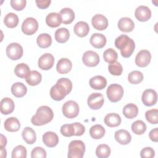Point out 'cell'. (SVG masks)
Returning a JSON list of instances; mask_svg holds the SVG:
<instances>
[{
	"instance_id": "obj_4",
	"label": "cell",
	"mask_w": 158,
	"mask_h": 158,
	"mask_svg": "<svg viewBox=\"0 0 158 158\" xmlns=\"http://www.w3.org/2000/svg\"><path fill=\"white\" fill-rule=\"evenodd\" d=\"M85 152V145L81 140H73L69 144V158H82Z\"/></svg>"
},
{
	"instance_id": "obj_39",
	"label": "cell",
	"mask_w": 158,
	"mask_h": 158,
	"mask_svg": "<svg viewBox=\"0 0 158 158\" xmlns=\"http://www.w3.org/2000/svg\"><path fill=\"white\" fill-rule=\"evenodd\" d=\"M110 149L106 144H99L96 149V154L99 158H106L110 154Z\"/></svg>"
},
{
	"instance_id": "obj_44",
	"label": "cell",
	"mask_w": 158,
	"mask_h": 158,
	"mask_svg": "<svg viewBox=\"0 0 158 158\" xmlns=\"http://www.w3.org/2000/svg\"><path fill=\"white\" fill-rule=\"evenodd\" d=\"M108 69L110 73L115 76L120 75L123 72L122 65L120 62L117 61L110 64L108 66Z\"/></svg>"
},
{
	"instance_id": "obj_51",
	"label": "cell",
	"mask_w": 158,
	"mask_h": 158,
	"mask_svg": "<svg viewBox=\"0 0 158 158\" xmlns=\"http://www.w3.org/2000/svg\"><path fill=\"white\" fill-rule=\"evenodd\" d=\"M7 144V139L6 136H4L2 134H1V146L0 148H5Z\"/></svg>"
},
{
	"instance_id": "obj_16",
	"label": "cell",
	"mask_w": 158,
	"mask_h": 158,
	"mask_svg": "<svg viewBox=\"0 0 158 158\" xmlns=\"http://www.w3.org/2000/svg\"><path fill=\"white\" fill-rule=\"evenodd\" d=\"M43 141L46 146L53 148L58 144L59 138L56 133L53 131H47L43 135Z\"/></svg>"
},
{
	"instance_id": "obj_52",
	"label": "cell",
	"mask_w": 158,
	"mask_h": 158,
	"mask_svg": "<svg viewBox=\"0 0 158 158\" xmlns=\"http://www.w3.org/2000/svg\"><path fill=\"white\" fill-rule=\"evenodd\" d=\"M1 157H6L7 156V152L4 148H1Z\"/></svg>"
},
{
	"instance_id": "obj_29",
	"label": "cell",
	"mask_w": 158,
	"mask_h": 158,
	"mask_svg": "<svg viewBox=\"0 0 158 158\" xmlns=\"http://www.w3.org/2000/svg\"><path fill=\"white\" fill-rule=\"evenodd\" d=\"M11 92L16 98H22L26 94L27 88L23 83L21 82H16L12 85Z\"/></svg>"
},
{
	"instance_id": "obj_2",
	"label": "cell",
	"mask_w": 158,
	"mask_h": 158,
	"mask_svg": "<svg viewBox=\"0 0 158 158\" xmlns=\"http://www.w3.org/2000/svg\"><path fill=\"white\" fill-rule=\"evenodd\" d=\"M115 47L120 49L122 57L128 58L130 57L134 52L135 43L131 38L127 35H121L115 40Z\"/></svg>"
},
{
	"instance_id": "obj_23",
	"label": "cell",
	"mask_w": 158,
	"mask_h": 158,
	"mask_svg": "<svg viewBox=\"0 0 158 158\" xmlns=\"http://www.w3.org/2000/svg\"><path fill=\"white\" fill-rule=\"evenodd\" d=\"M121 117L116 113H110L107 114L104 118V123L109 127H117L121 123Z\"/></svg>"
},
{
	"instance_id": "obj_32",
	"label": "cell",
	"mask_w": 158,
	"mask_h": 158,
	"mask_svg": "<svg viewBox=\"0 0 158 158\" xmlns=\"http://www.w3.org/2000/svg\"><path fill=\"white\" fill-rule=\"evenodd\" d=\"M105 128L99 124L92 126L89 129V135L91 137L95 139L102 138L105 135Z\"/></svg>"
},
{
	"instance_id": "obj_43",
	"label": "cell",
	"mask_w": 158,
	"mask_h": 158,
	"mask_svg": "<svg viewBox=\"0 0 158 158\" xmlns=\"http://www.w3.org/2000/svg\"><path fill=\"white\" fill-rule=\"evenodd\" d=\"M27 149L22 145H18L14 148L12 152V158H26Z\"/></svg>"
},
{
	"instance_id": "obj_3",
	"label": "cell",
	"mask_w": 158,
	"mask_h": 158,
	"mask_svg": "<svg viewBox=\"0 0 158 158\" xmlns=\"http://www.w3.org/2000/svg\"><path fill=\"white\" fill-rule=\"evenodd\" d=\"M54 117L52 110L47 106L40 107L31 118V122L33 125L41 126L50 122Z\"/></svg>"
},
{
	"instance_id": "obj_9",
	"label": "cell",
	"mask_w": 158,
	"mask_h": 158,
	"mask_svg": "<svg viewBox=\"0 0 158 158\" xmlns=\"http://www.w3.org/2000/svg\"><path fill=\"white\" fill-rule=\"evenodd\" d=\"M104 101V98L101 93H94L89 96L87 103L90 109L93 110H98L102 106Z\"/></svg>"
},
{
	"instance_id": "obj_19",
	"label": "cell",
	"mask_w": 158,
	"mask_h": 158,
	"mask_svg": "<svg viewBox=\"0 0 158 158\" xmlns=\"http://www.w3.org/2000/svg\"><path fill=\"white\" fill-rule=\"evenodd\" d=\"M89 42L93 47L100 49L103 48L106 45L107 40L104 35L101 33H95L91 35Z\"/></svg>"
},
{
	"instance_id": "obj_12",
	"label": "cell",
	"mask_w": 158,
	"mask_h": 158,
	"mask_svg": "<svg viewBox=\"0 0 158 158\" xmlns=\"http://www.w3.org/2000/svg\"><path fill=\"white\" fill-rule=\"evenodd\" d=\"M143 103L146 106H152L156 104L157 101V94L155 90L147 89L144 91L141 96Z\"/></svg>"
},
{
	"instance_id": "obj_47",
	"label": "cell",
	"mask_w": 158,
	"mask_h": 158,
	"mask_svg": "<svg viewBox=\"0 0 158 158\" xmlns=\"http://www.w3.org/2000/svg\"><path fill=\"white\" fill-rule=\"evenodd\" d=\"M140 156L142 158H152L155 156V151L151 147H146L141 149Z\"/></svg>"
},
{
	"instance_id": "obj_1",
	"label": "cell",
	"mask_w": 158,
	"mask_h": 158,
	"mask_svg": "<svg viewBox=\"0 0 158 158\" xmlns=\"http://www.w3.org/2000/svg\"><path fill=\"white\" fill-rule=\"evenodd\" d=\"M72 89V81L67 78H60L51 87L50 96L55 101H61L71 92Z\"/></svg>"
},
{
	"instance_id": "obj_11",
	"label": "cell",
	"mask_w": 158,
	"mask_h": 158,
	"mask_svg": "<svg viewBox=\"0 0 158 158\" xmlns=\"http://www.w3.org/2000/svg\"><path fill=\"white\" fill-rule=\"evenodd\" d=\"M151 59V54L148 50L143 49L138 52L135 57V64L140 67L148 65Z\"/></svg>"
},
{
	"instance_id": "obj_13",
	"label": "cell",
	"mask_w": 158,
	"mask_h": 158,
	"mask_svg": "<svg viewBox=\"0 0 158 158\" xmlns=\"http://www.w3.org/2000/svg\"><path fill=\"white\" fill-rule=\"evenodd\" d=\"M54 63V57L50 53L43 54L38 59V67L44 70L51 69Z\"/></svg>"
},
{
	"instance_id": "obj_38",
	"label": "cell",
	"mask_w": 158,
	"mask_h": 158,
	"mask_svg": "<svg viewBox=\"0 0 158 158\" xmlns=\"http://www.w3.org/2000/svg\"><path fill=\"white\" fill-rule=\"evenodd\" d=\"M144 78L143 74L138 70H133L128 75V81L133 85L140 83Z\"/></svg>"
},
{
	"instance_id": "obj_18",
	"label": "cell",
	"mask_w": 158,
	"mask_h": 158,
	"mask_svg": "<svg viewBox=\"0 0 158 158\" xmlns=\"http://www.w3.org/2000/svg\"><path fill=\"white\" fill-rule=\"evenodd\" d=\"M115 140L122 145H126L130 143L131 136L130 133L125 130H119L115 131L114 135Z\"/></svg>"
},
{
	"instance_id": "obj_21",
	"label": "cell",
	"mask_w": 158,
	"mask_h": 158,
	"mask_svg": "<svg viewBox=\"0 0 158 158\" xmlns=\"http://www.w3.org/2000/svg\"><path fill=\"white\" fill-rule=\"evenodd\" d=\"M1 112L4 115L11 114L15 108L13 100L9 98H4L1 101Z\"/></svg>"
},
{
	"instance_id": "obj_5",
	"label": "cell",
	"mask_w": 158,
	"mask_h": 158,
	"mask_svg": "<svg viewBox=\"0 0 158 158\" xmlns=\"http://www.w3.org/2000/svg\"><path fill=\"white\" fill-rule=\"evenodd\" d=\"M123 89L118 84L114 83L110 85L106 91L108 99L112 102H116L120 101L123 96Z\"/></svg>"
},
{
	"instance_id": "obj_49",
	"label": "cell",
	"mask_w": 158,
	"mask_h": 158,
	"mask_svg": "<svg viewBox=\"0 0 158 158\" xmlns=\"http://www.w3.org/2000/svg\"><path fill=\"white\" fill-rule=\"evenodd\" d=\"M51 0H36V4L40 9H46L51 4Z\"/></svg>"
},
{
	"instance_id": "obj_6",
	"label": "cell",
	"mask_w": 158,
	"mask_h": 158,
	"mask_svg": "<svg viewBox=\"0 0 158 158\" xmlns=\"http://www.w3.org/2000/svg\"><path fill=\"white\" fill-rule=\"evenodd\" d=\"M64 115L69 118H73L78 116L80 111L78 104L74 101L70 100L65 102L62 108Z\"/></svg>"
},
{
	"instance_id": "obj_25",
	"label": "cell",
	"mask_w": 158,
	"mask_h": 158,
	"mask_svg": "<svg viewBox=\"0 0 158 158\" xmlns=\"http://www.w3.org/2000/svg\"><path fill=\"white\" fill-rule=\"evenodd\" d=\"M59 14L62 19V23L64 24H69L72 23L75 19V13L73 10L69 7L62 9Z\"/></svg>"
},
{
	"instance_id": "obj_50",
	"label": "cell",
	"mask_w": 158,
	"mask_h": 158,
	"mask_svg": "<svg viewBox=\"0 0 158 158\" xmlns=\"http://www.w3.org/2000/svg\"><path fill=\"white\" fill-rule=\"evenodd\" d=\"M149 138L154 142H157L158 141V129L157 128H155L151 130L149 134Z\"/></svg>"
},
{
	"instance_id": "obj_31",
	"label": "cell",
	"mask_w": 158,
	"mask_h": 158,
	"mask_svg": "<svg viewBox=\"0 0 158 158\" xmlns=\"http://www.w3.org/2000/svg\"><path fill=\"white\" fill-rule=\"evenodd\" d=\"M22 136L23 140L28 144H33L36 140L35 131L29 127H27L23 130Z\"/></svg>"
},
{
	"instance_id": "obj_45",
	"label": "cell",
	"mask_w": 158,
	"mask_h": 158,
	"mask_svg": "<svg viewBox=\"0 0 158 158\" xmlns=\"http://www.w3.org/2000/svg\"><path fill=\"white\" fill-rule=\"evenodd\" d=\"M47 156L46 152L41 147H36L34 149H32L31 153V158H46Z\"/></svg>"
},
{
	"instance_id": "obj_8",
	"label": "cell",
	"mask_w": 158,
	"mask_h": 158,
	"mask_svg": "<svg viewBox=\"0 0 158 158\" xmlns=\"http://www.w3.org/2000/svg\"><path fill=\"white\" fill-rule=\"evenodd\" d=\"M23 48L17 43H12L6 48V54L11 60H18L23 56Z\"/></svg>"
},
{
	"instance_id": "obj_41",
	"label": "cell",
	"mask_w": 158,
	"mask_h": 158,
	"mask_svg": "<svg viewBox=\"0 0 158 158\" xmlns=\"http://www.w3.org/2000/svg\"><path fill=\"white\" fill-rule=\"evenodd\" d=\"M146 120L151 124H157L158 122V110L152 109L148 110L145 113Z\"/></svg>"
},
{
	"instance_id": "obj_37",
	"label": "cell",
	"mask_w": 158,
	"mask_h": 158,
	"mask_svg": "<svg viewBox=\"0 0 158 158\" xmlns=\"http://www.w3.org/2000/svg\"><path fill=\"white\" fill-rule=\"evenodd\" d=\"M131 130L136 135H142L146 130V125L142 120H136L132 123Z\"/></svg>"
},
{
	"instance_id": "obj_36",
	"label": "cell",
	"mask_w": 158,
	"mask_h": 158,
	"mask_svg": "<svg viewBox=\"0 0 158 158\" xmlns=\"http://www.w3.org/2000/svg\"><path fill=\"white\" fill-rule=\"evenodd\" d=\"M27 83L30 86H36L38 85L41 80L42 76L41 74L36 70H32L28 78L26 79Z\"/></svg>"
},
{
	"instance_id": "obj_28",
	"label": "cell",
	"mask_w": 158,
	"mask_h": 158,
	"mask_svg": "<svg viewBox=\"0 0 158 158\" xmlns=\"http://www.w3.org/2000/svg\"><path fill=\"white\" fill-rule=\"evenodd\" d=\"M14 73L18 77L26 79L30 75L31 71L27 64L25 63H20L15 66Z\"/></svg>"
},
{
	"instance_id": "obj_42",
	"label": "cell",
	"mask_w": 158,
	"mask_h": 158,
	"mask_svg": "<svg viewBox=\"0 0 158 158\" xmlns=\"http://www.w3.org/2000/svg\"><path fill=\"white\" fill-rule=\"evenodd\" d=\"M60 131L61 134L64 136L70 137L75 136V128L73 123L71 124H65L62 125Z\"/></svg>"
},
{
	"instance_id": "obj_22",
	"label": "cell",
	"mask_w": 158,
	"mask_h": 158,
	"mask_svg": "<svg viewBox=\"0 0 158 158\" xmlns=\"http://www.w3.org/2000/svg\"><path fill=\"white\" fill-rule=\"evenodd\" d=\"M72 67V62L67 58L60 59L56 65L57 71L60 74L69 73Z\"/></svg>"
},
{
	"instance_id": "obj_30",
	"label": "cell",
	"mask_w": 158,
	"mask_h": 158,
	"mask_svg": "<svg viewBox=\"0 0 158 158\" xmlns=\"http://www.w3.org/2000/svg\"><path fill=\"white\" fill-rule=\"evenodd\" d=\"M138 108L136 105L133 103H129L125 105L123 109V114L125 117L129 119L133 118L138 115Z\"/></svg>"
},
{
	"instance_id": "obj_24",
	"label": "cell",
	"mask_w": 158,
	"mask_h": 158,
	"mask_svg": "<svg viewBox=\"0 0 158 158\" xmlns=\"http://www.w3.org/2000/svg\"><path fill=\"white\" fill-rule=\"evenodd\" d=\"M75 34L79 37L86 36L89 31L88 24L83 21L78 22L73 27Z\"/></svg>"
},
{
	"instance_id": "obj_15",
	"label": "cell",
	"mask_w": 158,
	"mask_h": 158,
	"mask_svg": "<svg viewBox=\"0 0 158 158\" xmlns=\"http://www.w3.org/2000/svg\"><path fill=\"white\" fill-rule=\"evenodd\" d=\"M135 15L139 21L146 22L151 18V10L148 6H139L135 9Z\"/></svg>"
},
{
	"instance_id": "obj_40",
	"label": "cell",
	"mask_w": 158,
	"mask_h": 158,
	"mask_svg": "<svg viewBox=\"0 0 158 158\" xmlns=\"http://www.w3.org/2000/svg\"><path fill=\"white\" fill-rule=\"evenodd\" d=\"M103 57L106 62L111 64L116 61L118 58V54L114 49L109 48L104 52Z\"/></svg>"
},
{
	"instance_id": "obj_34",
	"label": "cell",
	"mask_w": 158,
	"mask_h": 158,
	"mask_svg": "<svg viewBox=\"0 0 158 158\" xmlns=\"http://www.w3.org/2000/svg\"><path fill=\"white\" fill-rule=\"evenodd\" d=\"M36 43L40 48H47L49 47L52 43L51 36L48 33H41L38 36Z\"/></svg>"
},
{
	"instance_id": "obj_27",
	"label": "cell",
	"mask_w": 158,
	"mask_h": 158,
	"mask_svg": "<svg viewBox=\"0 0 158 158\" xmlns=\"http://www.w3.org/2000/svg\"><path fill=\"white\" fill-rule=\"evenodd\" d=\"M5 129L10 132L17 131L20 128V123L16 117H9L7 118L4 124Z\"/></svg>"
},
{
	"instance_id": "obj_10",
	"label": "cell",
	"mask_w": 158,
	"mask_h": 158,
	"mask_svg": "<svg viewBox=\"0 0 158 158\" xmlns=\"http://www.w3.org/2000/svg\"><path fill=\"white\" fill-rule=\"evenodd\" d=\"M82 60L83 64L88 67H95L99 64L100 58L99 54L96 52L87 51L83 54Z\"/></svg>"
},
{
	"instance_id": "obj_35",
	"label": "cell",
	"mask_w": 158,
	"mask_h": 158,
	"mask_svg": "<svg viewBox=\"0 0 158 158\" xmlns=\"http://www.w3.org/2000/svg\"><path fill=\"white\" fill-rule=\"evenodd\" d=\"M19 20L17 14L10 12L6 15L4 19V23L9 28H15L17 26Z\"/></svg>"
},
{
	"instance_id": "obj_7",
	"label": "cell",
	"mask_w": 158,
	"mask_h": 158,
	"mask_svg": "<svg viewBox=\"0 0 158 158\" xmlns=\"http://www.w3.org/2000/svg\"><path fill=\"white\" fill-rule=\"evenodd\" d=\"M38 28V21L33 17L26 18L21 27L22 32L27 35H31L36 32Z\"/></svg>"
},
{
	"instance_id": "obj_33",
	"label": "cell",
	"mask_w": 158,
	"mask_h": 158,
	"mask_svg": "<svg viewBox=\"0 0 158 158\" xmlns=\"http://www.w3.org/2000/svg\"><path fill=\"white\" fill-rule=\"evenodd\" d=\"M55 40L60 43H64L67 42L70 37V33L66 28H60L57 29L54 34Z\"/></svg>"
},
{
	"instance_id": "obj_48",
	"label": "cell",
	"mask_w": 158,
	"mask_h": 158,
	"mask_svg": "<svg viewBox=\"0 0 158 158\" xmlns=\"http://www.w3.org/2000/svg\"><path fill=\"white\" fill-rule=\"evenodd\" d=\"M75 128V136H81L84 134L85 131V127L80 123L75 122L73 123Z\"/></svg>"
},
{
	"instance_id": "obj_26",
	"label": "cell",
	"mask_w": 158,
	"mask_h": 158,
	"mask_svg": "<svg viewBox=\"0 0 158 158\" xmlns=\"http://www.w3.org/2000/svg\"><path fill=\"white\" fill-rule=\"evenodd\" d=\"M46 24L52 28L59 27L62 23V19L59 13L51 12L46 17Z\"/></svg>"
},
{
	"instance_id": "obj_20",
	"label": "cell",
	"mask_w": 158,
	"mask_h": 158,
	"mask_svg": "<svg viewBox=\"0 0 158 158\" xmlns=\"http://www.w3.org/2000/svg\"><path fill=\"white\" fill-rule=\"evenodd\" d=\"M107 85L106 78L101 75H96L89 80V86L94 89L101 90Z\"/></svg>"
},
{
	"instance_id": "obj_46",
	"label": "cell",
	"mask_w": 158,
	"mask_h": 158,
	"mask_svg": "<svg viewBox=\"0 0 158 158\" xmlns=\"http://www.w3.org/2000/svg\"><path fill=\"white\" fill-rule=\"evenodd\" d=\"M26 0H11L10 5L16 10H22L26 6Z\"/></svg>"
},
{
	"instance_id": "obj_14",
	"label": "cell",
	"mask_w": 158,
	"mask_h": 158,
	"mask_svg": "<svg viewBox=\"0 0 158 158\" xmlns=\"http://www.w3.org/2000/svg\"><path fill=\"white\" fill-rule=\"evenodd\" d=\"M91 23L95 29L101 31L107 27L108 20L102 14H96L92 17Z\"/></svg>"
},
{
	"instance_id": "obj_17",
	"label": "cell",
	"mask_w": 158,
	"mask_h": 158,
	"mask_svg": "<svg viewBox=\"0 0 158 158\" xmlns=\"http://www.w3.org/2000/svg\"><path fill=\"white\" fill-rule=\"evenodd\" d=\"M118 29L123 32H131L135 28V23L129 17H122L118 22Z\"/></svg>"
}]
</instances>
